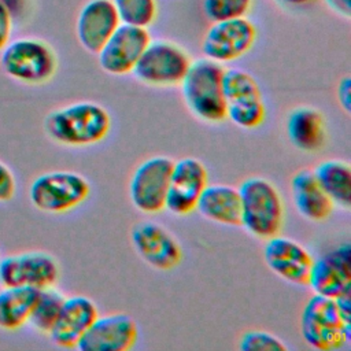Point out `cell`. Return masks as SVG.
Wrapping results in <instances>:
<instances>
[{"mask_svg":"<svg viewBox=\"0 0 351 351\" xmlns=\"http://www.w3.org/2000/svg\"><path fill=\"white\" fill-rule=\"evenodd\" d=\"M191 62L188 52L178 44L151 40L132 73L145 85L169 88L181 84Z\"/></svg>","mask_w":351,"mask_h":351,"instance_id":"obj_7","label":"cell"},{"mask_svg":"<svg viewBox=\"0 0 351 351\" xmlns=\"http://www.w3.org/2000/svg\"><path fill=\"white\" fill-rule=\"evenodd\" d=\"M314 177L330 197L333 204L348 208L351 204V169L347 162L330 159L321 162L314 170Z\"/></svg>","mask_w":351,"mask_h":351,"instance_id":"obj_23","label":"cell"},{"mask_svg":"<svg viewBox=\"0 0 351 351\" xmlns=\"http://www.w3.org/2000/svg\"><path fill=\"white\" fill-rule=\"evenodd\" d=\"M97 315V306L88 296L74 295L64 298L59 315L48 336L58 347L75 348Z\"/></svg>","mask_w":351,"mask_h":351,"instance_id":"obj_17","label":"cell"},{"mask_svg":"<svg viewBox=\"0 0 351 351\" xmlns=\"http://www.w3.org/2000/svg\"><path fill=\"white\" fill-rule=\"evenodd\" d=\"M226 118L243 129H254L261 126L266 118V107L262 95L228 101Z\"/></svg>","mask_w":351,"mask_h":351,"instance_id":"obj_25","label":"cell"},{"mask_svg":"<svg viewBox=\"0 0 351 351\" xmlns=\"http://www.w3.org/2000/svg\"><path fill=\"white\" fill-rule=\"evenodd\" d=\"M239 189L226 184H207L196 210L206 218L222 225H240Z\"/></svg>","mask_w":351,"mask_h":351,"instance_id":"obj_21","label":"cell"},{"mask_svg":"<svg viewBox=\"0 0 351 351\" xmlns=\"http://www.w3.org/2000/svg\"><path fill=\"white\" fill-rule=\"evenodd\" d=\"M240 225L258 239L280 234L284 223V203L278 189L263 177H250L237 188Z\"/></svg>","mask_w":351,"mask_h":351,"instance_id":"obj_2","label":"cell"},{"mask_svg":"<svg viewBox=\"0 0 351 351\" xmlns=\"http://www.w3.org/2000/svg\"><path fill=\"white\" fill-rule=\"evenodd\" d=\"M11 30H12V14L5 7V4L0 1V51L10 41Z\"/></svg>","mask_w":351,"mask_h":351,"instance_id":"obj_31","label":"cell"},{"mask_svg":"<svg viewBox=\"0 0 351 351\" xmlns=\"http://www.w3.org/2000/svg\"><path fill=\"white\" fill-rule=\"evenodd\" d=\"M337 99L340 106L350 112L351 108V81L348 77H344L337 86Z\"/></svg>","mask_w":351,"mask_h":351,"instance_id":"obj_32","label":"cell"},{"mask_svg":"<svg viewBox=\"0 0 351 351\" xmlns=\"http://www.w3.org/2000/svg\"><path fill=\"white\" fill-rule=\"evenodd\" d=\"M38 289L21 287H1L0 289V329L14 332L29 324L30 313Z\"/></svg>","mask_w":351,"mask_h":351,"instance_id":"obj_22","label":"cell"},{"mask_svg":"<svg viewBox=\"0 0 351 351\" xmlns=\"http://www.w3.org/2000/svg\"><path fill=\"white\" fill-rule=\"evenodd\" d=\"M222 93L228 101L261 95L256 80L241 69H223L222 74Z\"/></svg>","mask_w":351,"mask_h":351,"instance_id":"obj_27","label":"cell"},{"mask_svg":"<svg viewBox=\"0 0 351 351\" xmlns=\"http://www.w3.org/2000/svg\"><path fill=\"white\" fill-rule=\"evenodd\" d=\"M119 22L147 27L156 18V0H111Z\"/></svg>","mask_w":351,"mask_h":351,"instance_id":"obj_26","label":"cell"},{"mask_svg":"<svg viewBox=\"0 0 351 351\" xmlns=\"http://www.w3.org/2000/svg\"><path fill=\"white\" fill-rule=\"evenodd\" d=\"M5 4V7L10 10L11 14H21L26 10L27 0H0Z\"/></svg>","mask_w":351,"mask_h":351,"instance_id":"obj_34","label":"cell"},{"mask_svg":"<svg viewBox=\"0 0 351 351\" xmlns=\"http://www.w3.org/2000/svg\"><path fill=\"white\" fill-rule=\"evenodd\" d=\"M291 195L298 213L313 222L328 219L333 211V202L321 188L313 170H299L291 178Z\"/></svg>","mask_w":351,"mask_h":351,"instance_id":"obj_19","label":"cell"},{"mask_svg":"<svg viewBox=\"0 0 351 351\" xmlns=\"http://www.w3.org/2000/svg\"><path fill=\"white\" fill-rule=\"evenodd\" d=\"M256 38L255 25L245 16L213 21L202 40L204 58L228 63L244 56Z\"/></svg>","mask_w":351,"mask_h":351,"instance_id":"obj_8","label":"cell"},{"mask_svg":"<svg viewBox=\"0 0 351 351\" xmlns=\"http://www.w3.org/2000/svg\"><path fill=\"white\" fill-rule=\"evenodd\" d=\"M0 66L14 81L25 85H43L55 75L58 58L47 41L22 37L8 41L0 51Z\"/></svg>","mask_w":351,"mask_h":351,"instance_id":"obj_4","label":"cell"},{"mask_svg":"<svg viewBox=\"0 0 351 351\" xmlns=\"http://www.w3.org/2000/svg\"><path fill=\"white\" fill-rule=\"evenodd\" d=\"M88 180L75 171L55 170L37 176L29 186L30 203L43 213L63 214L89 196Z\"/></svg>","mask_w":351,"mask_h":351,"instance_id":"obj_6","label":"cell"},{"mask_svg":"<svg viewBox=\"0 0 351 351\" xmlns=\"http://www.w3.org/2000/svg\"><path fill=\"white\" fill-rule=\"evenodd\" d=\"M132 245L149 266L159 270L176 267L182 259L178 240L162 225L141 222L132 229Z\"/></svg>","mask_w":351,"mask_h":351,"instance_id":"obj_16","label":"cell"},{"mask_svg":"<svg viewBox=\"0 0 351 351\" xmlns=\"http://www.w3.org/2000/svg\"><path fill=\"white\" fill-rule=\"evenodd\" d=\"M307 285L314 293L330 299L351 293L350 244L336 245L317 259H313Z\"/></svg>","mask_w":351,"mask_h":351,"instance_id":"obj_12","label":"cell"},{"mask_svg":"<svg viewBox=\"0 0 351 351\" xmlns=\"http://www.w3.org/2000/svg\"><path fill=\"white\" fill-rule=\"evenodd\" d=\"M173 163V159L156 155L134 169L129 181V197L138 211L156 214L165 210Z\"/></svg>","mask_w":351,"mask_h":351,"instance_id":"obj_9","label":"cell"},{"mask_svg":"<svg viewBox=\"0 0 351 351\" xmlns=\"http://www.w3.org/2000/svg\"><path fill=\"white\" fill-rule=\"evenodd\" d=\"M0 258H1V256H0Z\"/></svg>","mask_w":351,"mask_h":351,"instance_id":"obj_36","label":"cell"},{"mask_svg":"<svg viewBox=\"0 0 351 351\" xmlns=\"http://www.w3.org/2000/svg\"><path fill=\"white\" fill-rule=\"evenodd\" d=\"M64 302V295L55 287H48L38 291L37 299L34 302L33 310L30 313L29 324L40 333L48 335L52 329L62 304Z\"/></svg>","mask_w":351,"mask_h":351,"instance_id":"obj_24","label":"cell"},{"mask_svg":"<svg viewBox=\"0 0 351 351\" xmlns=\"http://www.w3.org/2000/svg\"><path fill=\"white\" fill-rule=\"evenodd\" d=\"M149 41L147 27L119 23L96 53L99 66L112 75L129 74Z\"/></svg>","mask_w":351,"mask_h":351,"instance_id":"obj_11","label":"cell"},{"mask_svg":"<svg viewBox=\"0 0 351 351\" xmlns=\"http://www.w3.org/2000/svg\"><path fill=\"white\" fill-rule=\"evenodd\" d=\"M303 340L315 350L335 351L351 340V322L346 321L335 299L314 293L300 314Z\"/></svg>","mask_w":351,"mask_h":351,"instance_id":"obj_5","label":"cell"},{"mask_svg":"<svg viewBox=\"0 0 351 351\" xmlns=\"http://www.w3.org/2000/svg\"><path fill=\"white\" fill-rule=\"evenodd\" d=\"M221 63L202 58L191 62L180 86L182 99L189 111L199 119L210 123L226 118V100L222 93Z\"/></svg>","mask_w":351,"mask_h":351,"instance_id":"obj_3","label":"cell"},{"mask_svg":"<svg viewBox=\"0 0 351 351\" xmlns=\"http://www.w3.org/2000/svg\"><path fill=\"white\" fill-rule=\"evenodd\" d=\"M119 23L111 0H88L78 12L75 34L82 48L96 55Z\"/></svg>","mask_w":351,"mask_h":351,"instance_id":"obj_18","label":"cell"},{"mask_svg":"<svg viewBox=\"0 0 351 351\" xmlns=\"http://www.w3.org/2000/svg\"><path fill=\"white\" fill-rule=\"evenodd\" d=\"M263 258L269 269L282 280L307 285L314 258L299 241L280 234L269 237L263 248Z\"/></svg>","mask_w":351,"mask_h":351,"instance_id":"obj_15","label":"cell"},{"mask_svg":"<svg viewBox=\"0 0 351 351\" xmlns=\"http://www.w3.org/2000/svg\"><path fill=\"white\" fill-rule=\"evenodd\" d=\"M111 129L108 111L95 101H77L52 110L44 119L47 136L69 147L93 145Z\"/></svg>","mask_w":351,"mask_h":351,"instance_id":"obj_1","label":"cell"},{"mask_svg":"<svg viewBox=\"0 0 351 351\" xmlns=\"http://www.w3.org/2000/svg\"><path fill=\"white\" fill-rule=\"evenodd\" d=\"M138 339L136 321L123 313L97 315L77 347L80 351H128Z\"/></svg>","mask_w":351,"mask_h":351,"instance_id":"obj_14","label":"cell"},{"mask_svg":"<svg viewBox=\"0 0 351 351\" xmlns=\"http://www.w3.org/2000/svg\"><path fill=\"white\" fill-rule=\"evenodd\" d=\"M328 7L337 12L339 15H343L346 18H350L351 15V0H325Z\"/></svg>","mask_w":351,"mask_h":351,"instance_id":"obj_33","label":"cell"},{"mask_svg":"<svg viewBox=\"0 0 351 351\" xmlns=\"http://www.w3.org/2000/svg\"><path fill=\"white\" fill-rule=\"evenodd\" d=\"M60 276L58 261L45 251H27L0 258V285L34 289L55 287Z\"/></svg>","mask_w":351,"mask_h":351,"instance_id":"obj_10","label":"cell"},{"mask_svg":"<svg viewBox=\"0 0 351 351\" xmlns=\"http://www.w3.org/2000/svg\"><path fill=\"white\" fill-rule=\"evenodd\" d=\"M252 0H203V11L211 21L244 16Z\"/></svg>","mask_w":351,"mask_h":351,"instance_id":"obj_28","label":"cell"},{"mask_svg":"<svg viewBox=\"0 0 351 351\" xmlns=\"http://www.w3.org/2000/svg\"><path fill=\"white\" fill-rule=\"evenodd\" d=\"M16 192V180L12 170L0 160V202H10Z\"/></svg>","mask_w":351,"mask_h":351,"instance_id":"obj_30","label":"cell"},{"mask_svg":"<svg viewBox=\"0 0 351 351\" xmlns=\"http://www.w3.org/2000/svg\"><path fill=\"white\" fill-rule=\"evenodd\" d=\"M281 1L285 4H291V5H304V4L311 3L313 0H281Z\"/></svg>","mask_w":351,"mask_h":351,"instance_id":"obj_35","label":"cell"},{"mask_svg":"<svg viewBox=\"0 0 351 351\" xmlns=\"http://www.w3.org/2000/svg\"><path fill=\"white\" fill-rule=\"evenodd\" d=\"M287 134L293 147L304 152L321 149L326 141V128L322 114L313 107H298L287 119Z\"/></svg>","mask_w":351,"mask_h":351,"instance_id":"obj_20","label":"cell"},{"mask_svg":"<svg viewBox=\"0 0 351 351\" xmlns=\"http://www.w3.org/2000/svg\"><path fill=\"white\" fill-rule=\"evenodd\" d=\"M208 184L206 166L196 158H182L173 163L165 208L176 215L196 210L197 200Z\"/></svg>","mask_w":351,"mask_h":351,"instance_id":"obj_13","label":"cell"},{"mask_svg":"<svg viewBox=\"0 0 351 351\" xmlns=\"http://www.w3.org/2000/svg\"><path fill=\"white\" fill-rule=\"evenodd\" d=\"M240 350L243 351H276V350H287V346L266 330H248L245 332L239 343Z\"/></svg>","mask_w":351,"mask_h":351,"instance_id":"obj_29","label":"cell"}]
</instances>
